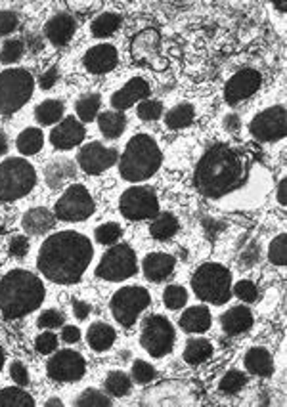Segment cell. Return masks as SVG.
Masks as SVG:
<instances>
[{"instance_id": "obj_1", "label": "cell", "mask_w": 287, "mask_h": 407, "mask_svg": "<svg viewBox=\"0 0 287 407\" xmlns=\"http://www.w3.org/2000/svg\"><path fill=\"white\" fill-rule=\"evenodd\" d=\"M92 243L77 231H60L42 243L37 264L42 276L54 283H77L92 260Z\"/></svg>"}, {"instance_id": "obj_2", "label": "cell", "mask_w": 287, "mask_h": 407, "mask_svg": "<svg viewBox=\"0 0 287 407\" xmlns=\"http://www.w3.org/2000/svg\"><path fill=\"white\" fill-rule=\"evenodd\" d=\"M253 159L245 150L230 143H217L199 159L196 186L207 197H222L247 182Z\"/></svg>"}, {"instance_id": "obj_3", "label": "cell", "mask_w": 287, "mask_h": 407, "mask_svg": "<svg viewBox=\"0 0 287 407\" xmlns=\"http://www.w3.org/2000/svg\"><path fill=\"white\" fill-rule=\"evenodd\" d=\"M42 300L44 285L31 271L12 270L0 279V312L4 318H23L37 310Z\"/></svg>"}, {"instance_id": "obj_4", "label": "cell", "mask_w": 287, "mask_h": 407, "mask_svg": "<svg viewBox=\"0 0 287 407\" xmlns=\"http://www.w3.org/2000/svg\"><path fill=\"white\" fill-rule=\"evenodd\" d=\"M161 164V151L153 138L148 134L134 136L119 161V172L129 182H140L150 178Z\"/></svg>"}, {"instance_id": "obj_5", "label": "cell", "mask_w": 287, "mask_h": 407, "mask_svg": "<svg viewBox=\"0 0 287 407\" xmlns=\"http://www.w3.org/2000/svg\"><path fill=\"white\" fill-rule=\"evenodd\" d=\"M191 287L201 300L217 306L224 304L232 292V273L220 264H203L193 273Z\"/></svg>"}, {"instance_id": "obj_6", "label": "cell", "mask_w": 287, "mask_h": 407, "mask_svg": "<svg viewBox=\"0 0 287 407\" xmlns=\"http://www.w3.org/2000/svg\"><path fill=\"white\" fill-rule=\"evenodd\" d=\"M34 79L25 69H8L0 73V115H12L29 102Z\"/></svg>"}, {"instance_id": "obj_7", "label": "cell", "mask_w": 287, "mask_h": 407, "mask_svg": "<svg viewBox=\"0 0 287 407\" xmlns=\"http://www.w3.org/2000/svg\"><path fill=\"white\" fill-rule=\"evenodd\" d=\"M37 183V174L25 159H6L0 163V201H15L27 195Z\"/></svg>"}, {"instance_id": "obj_8", "label": "cell", "mask_w": 287, "mask_h": 407, "mask_svg": "<svg viewBox=\"0 0 287 407\" xmlns=\"http://www.w3.org/2000/svg\"><path fill=\"white\" fill-rule=\"evenodd\" d=\"M138 270L136 254L132 247L127 243L115 245L106 252L96 268V276L106 281H123V279L134 276Z\"/></svg>"}, {"instance_id": "obj_9", "label": "cell", "mask_w": 287, "mask_h": 407, "mask_svg": "<svg viewBox=\"0 0 287 407\" xmlns=\"http://www.w3.org/2000/svg\"><path fill=\"white\" fill-rule=\"evenodd\" d=\"M150 306V292L142 287H123L111 299V312L123 327L134 325L138 316Z\"/></svg>"}, {"instance_id": "obj_10", "label": "cell", "mask_w": 287, "mask_h": 407, "mask_svg": "<svg viewBox=\"0 0 287 407\" xmlns=\"http://www.w3.org/2000/svg\"><path fill=\"white\" fill-rule=\"evenodd\" d=\"M94 212V199L84 186H69L56 203V217L63 222H82Z\"/></svg>"}, {"instance_id": "obj_11", "label": "cell", "mask_w": 287, "mask_h": 407, "mask_svg": "<svg viewBox=\"0 0 287 407\" xmlns=\"http://www.w3.org/2000/svg\"><path fill=\"white\" fill-rule=\"evenodd\" d=\"M140 342L153 358H161L171 352L174 347V329L169 319L163 316H150L144 321Z\"/></svg>"}, {"instance_id": "obj_12", "label": "cell", "mask_w": 287, "mask_h": 407, "mask_svg": "<svg viewBox=\"0 0 287 407\" xmlns=\"http://www.w3.org/2000/svg\"><path fill=\"white\" fill-rule=\"evenodd\" d=\"M119 209L129 220H146L159 214V201L155 191L150 186H136L130 188L121 195Z\"/></svg>"}, {"instance_id": "obj_13", "label": "cell", "mask_w": 287, "mask_h": 407, "mask_svg": "<svg viewBox=\"0 0 287 407\" xmlns=\"http://www.w3.org/2000/svg\"><path fill=\"white\" fill-rule=\"evenodd\" d=\"M251 134L255 140L259 142H274L286 136V109L278 105V108H270L262 111L251 121Z\"/></svg>"}, {"instance_id": "obj_14", "label": "cell", "mask_w": 287, "mask_h": 407, "mask_svg": "<svg viewBox=\"0 0 287 407\" xmlns=\"http://www.w3.org/2000/svg\"><path fill=\"white\" fill-rule=\"evenodd\" d=\"M84 360L73 350H62L48 360V375L58 382H75L84 375Z\"/></svg>"}, {"instance_id": "obj_15", "label": "cell", "mask_w": 287, "mask_h": 407, "mask_svg": "<svg viewBox=\"0 0 287 407\" xmlns=\"http://www.w3.org/2000/svg\"><path fill=\"white\" fill-rule=\"evenodd\" d=\"M119 153L113 148H106L103 143L92 142L87 143L79 155H77V163L87 174H100L106 169H110L117 163Z\"/></svg>"}, {"instance_id": "obj_16", "label": "cell", "mask_w": 287, "mask_h": 407, "mask_svg": "<svg viewBox=\"0 0 287 407\" xmlns=\"http://www.w3.org/2000/svg\"><path fill=\"white\" fill-rule=\"evenodd\" d=\"M159 33L155 29H146L132 41V56L134 60L148 65V67L163 69L165 60L159 54Z\"/></svg>"}, {"instance_id": "obj_17", "label": "cell", "mask_w": 287, "mask_h": 407, "mask_svg": "<svg viewBox=\"0 0 287 407\" xmlns=\"http://www.w3.org/2000/svg\"><path fill=\"white\" fill-rule=\"evenodd\" d=\"M260 82H262V77H260L259 71L255 69H243L226 82L224 89V98L226 102L230 105H236L241 100H245L249 96H253L257 90L260 89Z\"/></svg>"}, {"instance_id": "obj_18", "label": "cell", "mask_w": 287, "mask_h": 407, "mask_svg": "<svg viewBox=\"0 0 287 407\" xmlns=\"http://www.w3.org/2000/svg\"><path fill=\"white\" fill-rule=\"evenodd\" d=\"M84 140V127L75 117L63 119L50 134V143L56 150H71Z\"/></svg>"}, {"instance_id": "obj_19", "label": "cell", "mask_w": 287, "mask_h": 407, "mask_svg": "<svg viewBox=\"0 0 287 407\" xmlns=\"http://www.w3.org/2000/svg\"><path fill=\"white\" fill-rule=\"evenodd\" d=\"M150 96V84L144 79H130L123 89L117 90L113 98H111V105L117 111H125V109L132 108L134 103L140 100H146Z\"/></svg>"}, {"instance_id": "obj_20", "label": "cell", "mask_w": 287, "mask_h": 407, "mask_svg": "<svg viewBox=\"0 0 287 407\" xmlns=\"http://www.w3.org/2000/svg\"><path fill=\"white\" fill-rule=\"evenodd\" d=\"M117 65V50L111 44L90 48L84 56V67L94 75H103Z\"/></svg>"}, {"instance_id": "obj_21", "label": "cell", "mask_w": 287, "mask_h": 407, "mask_svg": "<svg viewBox=\"0 0 287 407\" xmlns=\"http://www.w3.org/2000/svg\"><path fill=\"white\" fill-rule=\"evenodd\" d=\"M75 27L77 21L73 20V15L56 14L54 18H50L46 21L44 34L54 46H63V44H68L71 41V37L75 33Z\"/></svg>"}, {"instance_id": "obj_22", "label": "cell", "mask_w": 287, "mask_h": 407, "mask_svg": "<svg viewBox=\"0 0 287 407\" xmlns=\"http://www.w3.org/2000/svg\"><path fill=\"white\" fill-rule=\"evenodd\" d=\"M144 273L150 281H163L172 273L174 270V258L171 254H165V252H151L144 258Z\"/></svg>"}, {"instance_id": "obj_23", "label": "cell", "mask_w": 287, "mask_h": 407, "mask_svg": "<svg viewBox=\"0 0 287 407\" xmlns=\"http://www.w3.org/2000/svg\"><path fill=\"white\" fill-rule=\"evenodd\" d=\"M44 176H46V183L52 190H60L63 183L68 180H73L77 176V164L71 159H54L52 163L48 164L44 170Z\"/></svg>"}, {"instance_id": "obj_24", "label": "cell", "mask_w": 287, "mask_h": 407, "mask_svg": "<svg viewBox=\"0 0 287 407\" xmlns=\"http://www.w3.org/2000/svg\"><path fill=\"white\" fill-rule=\"evenodd\" d=\"M220 325L228 335H241L251 329L253 325V316L249 312V308L245 306H236L232 310H228L222 314L220 318Z\"/></svg>"}, {"instance_id": "obj_25", "label": "cell", "mask_w": 287, "mask_h": 407, "mask_svg": "<svg viewBox=\"0 0 287 407\" xmlns=\"http://www.w3.org/2000/svg\"><path fill=\"white\" fill-rule=\"evenodd\" d=\"M21 224H23V230L31 233V235H42V233H46L48 230L54 228L56 217L44 207H37V209L25 212Z\"/></svg>"}, {"instance_id": "obj_26", "label": "cell", "mask_w": 287, "mask_h": 407, "mask_svg": "<svg viewBox=\"0 0 287 407\" xmlns=\"http://www.w3.org/2000/svg\"><path fill=\"white\" fill-rule=\"evenodd\" d=\"M211 325V314L205 306H193L180 318V327L186 332H203Z\"/></svg>"}, {"instance_id": "obj_27", "label": "cell", "mask_w": 287, "mask_h": 407, "mask_svg": "<svg viewBox=\"0 0 287 407\" xmlns=\"http://www.w3.org/2000/svg\"><path fill=\"white\" fill-rule=\"evenodd\" d=\"M245 367L249 373L268 377L274 373V360L268 350L264 348H251L245 354Z\"/></svg>"}, {"instance_id": "obj_28", "label": "cell", "mask_w": 287, "mask_h": 407, "mask_svg": "<svg viewBox=\"0 0 287 407\" xmlns=\"http://www.w3.org/2000/svg\"><path fill=\"white\" fill-rule=\"evenodd\" d=\"M87 339H89V344L92 350L103 352V350L111 348V344L115 342V331L110 325H106V323H94V325H90L89 332H87Z\"/></svg>"}, {"instance_id": "obj_29", "label": "cell", "mask_w": 287, "mask_h": 407, "mask_svg": "<svg viewBox=\"0 0 287 407\" xmlns=\"http://www.w3.org/2000/svg\"><path fill=\"white\" fill-rule=\"evenodd\" d=\"M98 127H100V132H102L106 138L115 140V138H119V136L125 132L127 119H125L123 113L106 111V113H100V117H98Z\"/></svg>"}, {"instance_id": "obj_30", "label": "cell", "mask_w": 287, "mask_h": 407, "mask_svg": "<svg viewBox=\"0 0 287 407\" xmlns=\"http://www.w3.org/2000/svg\"><path fill=\"white\" fill-rule=\"evenodd\" d=\"M178 231V220L169 212H163V214H158L153 224L150 226L151 238L158 239V241H167L171 239L174 233Z\"/></svg>"}, {"instance_id": "obj_31", "label": "cell", "mask_w": 287, "mask_h": 407, "mask_svg": "<svg viewBox=\"0 0 287 407\" xmlns=\"http://www.w3.org/2000/svg\"><path fill=\"white\" fill-rule=\"evenodd\" d=\"M212 354L211 342L205 339H193L188 342V347L184 350V360L190 363V366H199L205 360H209Z\"/></svg>"}, {"instance_id": "obj_32", "label": "cell", "mask_w": 287, "mask_h": 407, "mask_svg": "<svg viewBox=\"0 0 287 407\" xmlns=\"http://www.w3.org/2000/svg\"><path fill=\"white\" fill-rule=\"evenodd\" d=\"M63 103L60 100H46L34 109V117L41 124H54L62 119L63 115Z\"/></svg>"}, {"instance_id": "obj_33", "label": "cell", "mask_w": 287, "mask_h": 407, "mask_svg": "<svg viewBox=\"0 0 287 407\" xmlns=\"http://www.w3.org/2000/svg\"><path fill=\"white\" fill-rule=\"evenodd\" d=\"M193 121V108L190 103H180L177 108H172L167 115H165V122L167 127L172 130H180L191 124Z\"/></svg>"}, {"instance_id": "obj_34", "label": "cell", "mask_w": 287, "mask_h": 407, "mask_svg": "<svg viewBox=\"0 0 287 407\" xmlns=\"http://www.w3.org/2000/svg\"><path fill=\"white\" fill-rule=\"evenodd\" d=\"M42 132L39 129H27L23 130L20 136H18V150L23 155H33V153H39L42 148Z\"/></svg>"}, {"instance_id": "obj_35", "label": "cell", "mask_w": 287, "mask_h": 407, "mask_svg": "<svg viewBox=\"0 0 287 407\" xmlns=\"http://www.w3.org/2000/svg\"><path fill=\"white\" fill-rule=\"evenodd\" d=\"M100 96L98 94H84L81 96L75 103V111L79 119L82 122H90L94 121L98 111H100Z\"/></svg>"}, {"instance_id": "obj_36", "label": "cell", "mask_w": 287, "mask_h": 407, "mask_svg": "<svg viewBox=\"0 0 287 407\" xmlns=\"http://www.w3.org/2000/svg\"><path fill=\"white\" fill-rule=\"evenodd\" d=\"M121 25V18L117 14H102L98 15L94 21H92V34H94L96 39H103V37H110L119 29Z\"/></svg>"}, {"instance_id": "obj_37", "label": "cell", "mask_w": 287, "mask_h": 407, "mask_svg": "<svg viewBox=\"0 0 287 407\" xmlns=\"http://www.w3.org/2000/svg\"><path fill=\"white\" fill-rule=\"evenodd\" d=\"M33 398L21 388L0 390V407H33Z\"/></svg>"}, {"instance_id": "obj_38", "label": "cell", "mask_w": 287, "mask_h": 407, "mask_svg": "<svg viewBox=\"0 0 287 407\" xmlns=\"http://www.w3.org/2000/svg\"><path fill=\"white\" fill-rule=\"evenodd\" d=\"M130 379L123 371H113V373L108 375V379H106V390L111 394V396H115V398H123L127 394L130 392Z\"/></svg>"}, {"instance_id": "obj_39", "label": "cell", "mask_w": 287, "mask_h": 407, "mask_svg": "<svg viewBox=\"0 0 287 407\" xmlns=\"http://www.w3.org/2000/svg\"><path fill=\"white\" fill-rule=\"evenodd\" d=\"M25 52V44L20 39H8L2 48H0V61L8 65V63H15L21 60V56Z\"/></svg>"}, {"instance_id": "obj_40", "label": "cell", "mask_w": 287, "mask_h": 407, "mask_svg": "<svg viewBox=\"0 0 287 407\" xmlns=\"http://www.w3.org/2000/svg\"><path fill=\"white\" fill-rule=\"evenodd\" d=\"M77 407H110L111 400L108 394L98 392V390H84L75 400Z\"/></svg>"}, {"instance_id": "obj_41", "label": "cell", "mask_w": 287, "mask_h": 407, "mask_svg": "<svg viewBox=\"0 0 287 407\" xmlns=\"http://www.w3.org/2000/svg\"><path fill=\"white\" fill-rule=\"evenodd\" d=\"M268 258L270 262L276 266H286L287 264V235L281 233L270 243V251H268Z\"/></svg>"}, {"instance_id": "obj_42", "label": "cell", "mask_w": 287, "mask_h": 407, "mask_svg": "<svg viewBox=\"0 0 287 407\" xmlns=\"http://www.w3.org/2000/svg\"><path fill=\"white\" fill-rule=\"evenodd\" d=\"M96 241L102 245H113L117 239L121 238V226L115 222H108V224L98 226L94 231Z\"/></svg>"}, {"instance_id": "obj_43", "label": "cell", "mask_w": 287, "mask_h": 407, "mask_svg": "<svg viewBox=\"0 0 287 407\" xmlns=\"http://www.w3.org/2000/svg\"><path fill=\"white\" fill-rule=\"evenodd\" d=\"M186 300H188V295L182 287L178 285H171L167 287L163 292V302L167 308H171V310H178V308H182L186 304Z\"/></svg>"}, {"instance_id": "obj_44", "label": "cell", "mask_w": 287, "mask_h": 407, "mask_svg": "<svg viewBox=\"0 0 287 407\" xmlns=\"http://www.w3.org/2000/svg\"><path fill=\"white\" fill-rule=\"evenodd\" d=\"M245 385V375L239 373V371H230L224 375V379L220 380V390L224 394H238Z\"/></svg>"}, {"instance_id": "obj_45", "label": "cell", "mask_w": 287, "mask_h": 407, "mask_svg": "<svg viewBox=\"0 0 287 407\" xmlns=\"http://www.w3.org/2000/svg\"><path fill=\"white\" fill-rule=\"evenodd\" d=\"M155 375H158V371H155L150 363H146V361L142 360L134 361V366H132V379L136 380V382L148 385V382L155 379Z\"/></svg>"}, {"instance_id": "obj_46", "label": "cell", "mask_w": 287, "mask_h": 407, "mask_svg": "<svg viewBox=\"0 0 287 407\" xmlns=\"http://www.w3.org/2000/svg\"><path fill=\"white\" fill-rule=\"evenodd\" d=\"M163 113V105L161 102L155 100H142V103L138 105V117L144 121H155Z\"/></svg>"}, {"instance_id": "obj_47", "label": "cell", "mask_w": 287, "mask_h": 407, "mask_svg": "<svg viewBox=\"0 0 287 407\" xmlns=\"http://www.w3.org/2000/svg\"><path fill=\"white\" fill-rule=\"evenodd\" d=\"M63 321H65V316L62 312H58V310H46V312H42L39 316V327L41 329H58V327L63 325Z\"/></svg>"}, {"instance_id": "obj_48", "label": "cell", "mask_w": 287, "mask_h": 407, "mask_svg": "<svg viewBox=\"0 0 287 407\" xmlns=\"http://www.w3.org/2000/svg\"><path fill=\"white\" fill-rule=\"evenodd\" d=\"M234 295H236L238 299L245 300V302H255L257 297H259L257 287H255L253 281H249V279H243V281L236 283V287H234Z\"/></svg>"}, {"instance_id": "obj_49", "label": "cell", "mask_w": 287, "mask_h": 407, "mask_svg": "<svg viewBox=\"0 0 287 407\" xmlns=\"http://www.w3.org/2000/svg\"><path fill=\"white\" fill-rule=\"evenodd\" d=\"M34 347H37V350L41 354H52L58 348V337H56L54 332L50 331H44L41 332L39 337H37V340H34Z\"/></svg>"}, {"instance_id": "obj_50", "label": "cell", "mask_w": 287, "mask_h": 407, "mask_svg": "<svg viewBox=\"0 0 287 407\" xmlns=\"http://www.w3.org/2000/svg\"><path fill=\"white\" fill-rule=\"evenodd\" d=\"M18 23H20V20H18V15L14 12H8V10L0 12V37L12 33L18 27Z\"/></svg>"}, {"instance_id": "obj_51", "label": "cell", "mask_w": 287, "mask_h": 407, "mask_svg": "<svg viewBox=\"0 0 287 407\" xmlns=\"http://www.w3.org/2000/svg\"><path fill=\"white\" fill-rule=\"evenodd\" d=\"M29 251V239L25 235H15L10 241V254L15 258H23Z\"/></svg>"}, {"instance_id": "obj_52", "label": "cell", "mask_w": 287, "mask_h": 407, "mask_svg": "<svg viewBox=\"0 0 287 407\" xmlns=\"http://www.w3.org/2000/svg\"><path fill=\"white\" fill-rule=\"evenodd\" d=\"M10 377H12V379L15 380V385H20V387L29 385V373L21 361H14V363L10 366Z\"/></svg>"}, {"instance_id": "obj_53", "label": "cell", "mask_w": 287, "mask_h": 407, "mask_svg": "<svg viewBox=\"0 0 287 407\" xmlns=\"http://www.w3.org/2000/svg\"><path fill=\"white\" fill-rule=\"evenodd\" d=\"M62 339H63V342H68V344L79 342V339H81V331H79V327H73V325L63 327Z\"/></svg>"}, {"instance_id": "obj_54", "label": "cell", "mask_w": 287, "mask_h": 407, "mask_svg": "<svg viewBox=\"0 0 287 407\" xmlns=\"http://www.w3.org/2000/svg\"><path fill=\"white\" fill-rule=\"evenodd\" d=\"M56 81H58V71L52 67V69H48L46 73H44V75L39 79V84H41V89L48 90V89H52V86H54Z\"/></svg>"}, {"instance_id": "obj_55", "label": "cell", "mask_w": 287, "mask_h": 407, "mask_svg": "<svg viewBox=\"0 0 287 407\" xmlns=\"http://www.w3.org/2000/svg\"><path fill=\"white\" fill-rule=\"evenodd\" d=\"M89 312L90 306L87 304V302H82V300H75V302H73V314H75V318L84 319L89 316Z\"/></svg>"}, {"instance_id": "obj_56", "label": "cell", "mask_w": 287, "mask_h": 407, "mask_svg": "<svg viewBox=\"0 0 287 407\" xmlns=\"http://www.w3.org/2000/svg\"><path fill=\"white\" fill-rule=\"evenodd\" d=\"M27 46L31 48V52H37L42 48V39L37 34H27Z\"/></svg>"}, {"instance_id": "obj_57", "label": "cell", "mask_w": 287, "mask_h": 407, "mask_svg": "<svg viewBox=\"0 0 287 407\" xmlns=\"http://www.w3.org/2000/svg\"><path fill=\"white\" fill-rule=\"evenodd\" d=\"M224 129L232 130V132H238L239 130V119L236 115H228L224 119Z\"/></svg>"}, {"instance_id": "obj_58", "label": "cell", "mask_w": 287, "mask_h": 407, "mask_svg": "<svg viewBox=\"0 0 287 407\" xmlns=\"http://www.w3.org/2000/svg\"><path fill=\"white\" fill-rule=\"evenodd\" d=\"M286 186H287L286 180H281V182H280V188H278V201H280V205H286V203H287V199H286Z\"/></svg>"}, {"instance_id": "obj_59", "label": "cell", "mask_w": 287, "mask_h": 407, "mask_svg": "<svg viewBox=\"0 0 287 407\" xmlns=\"http://www.w3.org/2000/svg\"><path fill=\"white\" fill-rule=\"evenodd\" d=\"M8 151V136L0 130V155H4Z\"/></svg>"}, {"instance_id": "obj_60", "label": "cell", "mask_w": 287, "mask_h": 407, "mask_svg": "<svg viewBox=\"0 0 287 407\" xmlns=\"http://www.w3.org/2000/svg\"><path fill=\"white\" fill-rule=\"evenodd\" d=\"M60 406H62V401L56 400V398H52V400H48V403H46V407H60Z\"/></svg>"}, {"instance_id": "obj_61", "label": "cell", "mask_w": 287, "mask_h": 407, "mask_svg": "<svg viewBox=\"0 0 287 407\" xmlns=\"http://www.w3.org/2000/svg\"><path fill=\"white\" fill-rule=\"evenodd\" d=\"M2 366H4V350L0 348V369H2Z\"/></svg>"}, {"instance_id": "obj_62", "label": "cell", "mask_w": 287, "mask_h": 407, "mask_svg": "<svg viewBox=\"0 0 287 407\" xmlns=\"http://www.w3.org/2000/svg\"><path fill=\"white\" fill-rule=\"evenodd\" d=\"M276 6L280 8L281 12H283V10H286V4H283V2H278V4H276Z\"/></svg>"}]
</instances>
